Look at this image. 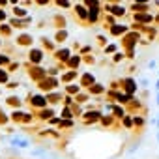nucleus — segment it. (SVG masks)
Instances as JSON below:
<instances>
[{"mask_svg": "<svg viewBox=\"0 0 159 159\" xmlns=\"http://www.w3.org/2000/svg\"><path fill=\"white\" fill-rule=\"evenodd\" d=\"M34 105H38V107H41V105H45V99L38 96V98H34Z\"/></svg>", "mask_w": 159, "mask_h": 159, "instance_id": "19", "label": "nucleus"}, {"mask_svg": "<svg viewBox=\"0 0 159 159\" xmlns=\"http://www.w3.org/2000/svg\"><path fill=\"white\" fill-rule=\"evenodd\" d=\"M122 124H124V127H133V120H131V116H124L122 118Z\"/></svg>", "mask_w": 159, "mask_h": 159, "instance_id": "13", "label": "nucleus"}, {"mask_svg": "<svg viewBox=\"0 0 159 159\" xmlns=\"http://www.w3.org/2000/svg\"><path fill=\"white\" fill-rule=\"evenodd\" d=\"M133 21H135L137 25L146 26V25L153 23V15H152V13H133Z\"/></svg>", "mask_w": 159, "mask_h": 159, "instance_id": "3", "label": "nucleus"}, {"mask_svg": "<svg viewBox=\"0 0 159 159\" xmlns=\"http://www.w3.org/2000/svg\"><path fill=\"white\" fill-rule=\"evenodd\" d=\"M157 107H159V92H157Z\"/></svg>", "mask_w": 159, "mask_h": 159, "instance_id": "31", "label": "nucleus"}, {"mask_svg": "<svg viewBox=\"0 0 159 159\" xmlns=\"http://www.w3.org/2000/svg\"><path fill=\"white\" fill-rule=\"evenodd\" d=\"M66 38H67V32H66V30H60V32L56 34V41H64Z\"/></svg>", "mask_w": 159, "mask_h": 159, "instance_id": "16", "label": "nucleus"}, {"mask_svg": "<svg viewBox=\"0 0 159 159\" xmlns=\"http://www.w3.org/2000/svg\"><path fill=\"white\" fill-rule=\"evenodd\" d=\"M98 41H99L101 45H105V43H107V38H105V36H98Z\"/></svg>", "mask_w": 159, "mask_h": 159, "instance_id": "24", "label": "nucleus"}, {"mask_svg": "<svg viewBox=\"0 0 159 159\" xmlns=\"http://www.w3.org/2000/svg\"><path fill=\"white\" fill-rule=\"evenodd\" d=\"M73 77H77V71H69V73H66V75L62 77V81H71Z\"/></svg>", "mask_w": 159, "mask_h": 159, "instance_id": "17", "label": "nucleus"}, {"mask_svg": "<svg viewBox=\"0 0 159 159\" xmlns=\"http://www.w3.org/2000/svg\"><path fill=\"white\" fill-rule=\"evenodd\" d=\"M56 56H58L60 60H69V51H67V49H62V51L56 52Z\"/></svg>", "mask_w": 159, "mask_h": 159, "instance_id": "12", "label": "nucleus"}, {"mask_svg": "<svg viewBox=\"0 0 159 159\" xmlns=\"http://www.w3.org/2000/svg\"><path fill=\"white\" fill-rule=\"evenodd\" d=\"M114 62H122L124 60V52H114V58H112Z\"/></svg>", "mask_w": 159, "mask_h": 159, "instance_id": "21", "label": "nucleus"}, {"mask_svg": "<svg viewBox=\"0 0 159 159\" xmlns=\"http://www.w3.org/2000/svg\"><path fill=\"white\" fill-rule=\"evenodd\" d=\"M120 84L124 86L125 94H127V96H131V98H133V94H137V90H139V86H137V81H135V79H131V77H125V79H122V81H120Z\"/></svg>", "mask_w": 159, "mask_h": 159, "instance_id": "1", "label": "nucleus"}, {"mask_svg": "<svg viewBox=\"0 0 159 159\" xmlns=\"http://www.w3.org/2000/svg\"><path fill=\"white\" fill-rule=\"evenodd\" d=\"M139 39H140V34H139V32H127L125 38H124V47H125L127 51H133Z\"/></svg>", "mask_w": 159, "mask_h": 159, "instance_id": "2", "label": "nucleus"}, {"mask_svg": "<svg viewBox=\"0 0 159 159\" xmlns=\"http://www.w3.org/2000/svg\"><path fill=\"white\" fill-rule=\"evenodd\" d=\"M157 71H159V69H157Z\"/></svg>", "mask_w": 159, "mask_h": 159, "instance_id": "32", "label": "nucleus"}, {"mask_svg": "<svg viewBox=\"0 0 159 159\" xmlns=\"http://www.w3.org/2000/svg\"><path fill=\"white\" fill-rule=\"evenodd\" d=\"M75 11H77V15L81 17V19H86L88 17V10L83 6V4H79V6H75Z\"/></svg>", "mask_w": 159, "mask_h": 159, "instance_id": "9", "label": "nucleus"}, {"mask_svg": "<svg viewBox=\"0 0 159 159\" xmlns=\"http://www.w3.org/2000/svg\"><path fill=\"white\" fill-rule=\"evenodd\" d=\"M86 98H88L86 94H83V96H77V99H79V103H84V101H86Z\"/></svg>", "mask_w": 159, "mask_h": 159, "instance_id": "23", "label": "nucleus"}, {"mask_svg": "<svg viewBox=\"0 0 159 159\" xmlns=\"http://www.w3.org/2000/svg\"><path fill=\"white\" fill-rule=\"evenodd\" d=\"M140 86H142V88H148V86H150V81H148L146 77H140Z\"/></svg>", "mask_w": 159, "mask_h": 159, "instance_id": "20", "label": "nucleus"}, {"mask_svg": "<svg viewBox=\"0 0 159 159\" xmlns=\"http://www.w3.org/2000/svg\"><path fill=\"white\" fill-rule=\"evenodd\" d=\"M114 51H116V45H114V43H112V45H107V47H105V52H114Z\"/></svg>", "mask_w": 159, "mask_h": 159, "instance_id": "22", "label": "nucleus"}, {"mask_svg": "<svg viewBox=\"0 0 159 159\" xmlns=\"http://www.w3.org/2000/svg\"><path fill=\"white\" fill-rule=\"evenodd\" d=\"M66 90H67L69 94H79V86H75V84H69Z\"/></svg>", "mask_w": 159, "mask_h": 159, "instance_id": "18", "label": "nucleus"}, {"mask_svg": "<svg viewBox=\"0 0 159 159\" xmlns=\"http://www.w3.org/2000/svg\"><path fill=\"white\" fill-rule=\"evenodd\" d=\"M88 92H90V94H101V92H105V88H103L101 84H94V86L88 88Z\"/></svg>", "mask_w": 159, "mask_h": 159, "instance_id": "11", "label": "nucleus"}, {"mask_svg": "<svg viewBox=\"0 0 159 159\" xmlns=\"http://www.w3.org/2000/svg\"><path fill=\"white\" fill-rule=\"evenodd\" d=\"M152 6H155V8H159V2H153V4H152Z\"/></svg>", "mask_w": 159, "mask_h": 159, "instance_id": "29", "label": "nucleus"}, {"mask_svg": "<svg viewBox=\"0 0 159 159\" xmlns=\"http://www.w3.org/2000/svg\"><path fill=\"white\" fill-rule=\"evenodd\" d=\"M157 144H159V129H157Z\"/></svg>", "mask_w": 159, "mask_h": 159, "instance_id": "30", "label": "nucleus"}, {"mask_svg": "<svg viewBox=\"0 0 159 159\" xmlns=\"http://www.w3.org/2000/svg\"><path fill=\"white\" fill-rule=\"evenodd\" d=\"M109 32H111V36H124V34L129 32V26H125V25H112V26H109Z\"/></svg>", "mask_w": 159, "mask_h": 159, "instance_id": "5", "label": "nucleus"}, {"mask_svg": "<svg viewBox=\"0 0 159 159\" xmlns=\"http://www.w3.org/2000/svg\"><path fill=\"white\" fill-rule=\"evenodd\" d=\"M155 122H157V127H159V114H157V118H155Z\"/></svg>", "mask_w": 159, "mask_h": 159, "instance_id": "28", "label": "nucleus"}, {"mask_svg": "<svg viewBox=\"0 0 159 159\" xmlns=\"http://www.w3.org/2000/svg\"><path fill=\"white\" fill-rule=\"evenodd\" d=\"M30 58H32L34 62H39V60H41V52H39V51H32V52H30Z\"/></svg>", "mask_w": 159, "mask_h": 159, "instance_id": "15", "label": "nucleus"}, {"mask_svg": "<svg viewBox=\"0 0 159 159\" xmlns=\"http://www.w3.org/2000/svg\"><path fill=\"white\" fill-rule=\"evenodd\" d=\"M155 66H157V60H150V62H148V67H150V69H153Z\"/></svg>", "mask_w": 159, "mask_h": 159, "instance_id": "25", "label": "nucleus"}, {"mask_svg": "<svg viewBox=\"0 0 159 159\" xmlns=\"http://www.w3.org/2000/svg\"><path fill=\"white\" fill-rule=\"evenodd\" d=\"M155 90L159 92V79H157V81H155Z\"/></svg>", "mask_w": 159, "mask_h": 159, "instance_id": "27", "label": "nucleus"}, {"mask_svg": "<svg viewBox=\"0 0 159 159\" xmlns=\"http://www.w3.org/2000/svg\"><path fill=\"white\" fill-rule=\"evenodd\" d=\"M131 10L135 11V13H150V10H152V4L150 2H144V4H131Z\"/></svg>", "mask_w": 159, "mask_h": 159, "instance_id": "6", "label": "nucleus"}, {"mask_svg": "<svg viewBox=\"0 0 159 159\" xmlns=\"http://www.w3.org/2000/svg\"><path fill=\"white\" fill-rule=\"evenodd\" d=\"M94 81H96V79H94V75H90V73H84L83 75V79H81V84L83 86H94Z\"/></svg>", "mask_w": 159, "mask_h": 159, "instance_id": "7", "label": "nucleus"}, {"mask_svg": "<svg viewBox=\"0 0 159 159\" xmlns=\"http://www.w3.org/2000/svg\"><path fill=\"white\" fill-rule=\"evenodd\" d=\"M131 120H133V125H135V127H144V125H146V118H144V116H140V114L133 116Z\"/></svg>", "mask_w": 159, "mask_h": 159, "instance_id": "8", "label": "nucleus"}, {"mask_svg": "<svg viewBox=\"0 0 159 159\" xmlns=\"http://www.w3.org/2000/svg\"><path fill=\"white\" fill-rule=\"evenodd\" d=\"M79 64H81V58H79V56L69 58V66H71V67H79Z\"/></svg>", "mask_w": 159, "mask_h": 159, "instance_id": "14", "label": "nucleus"}, {"mask_svg": "<svg viewBox=\"0 0 159 159\" xmlns=\"http://www.w3.org/2000/svg\"><path fill=\"white\" fill-rule=\"evenodd\" d=\"M112 112H114V116H116V118H120V120L125 116V109H124V107H120V105H112Z\"/></svg>", "mask_w": 159, "mask_h": 159, "instance_id": "10", "label": "nucleus"}, {"mask_svg": "<svg viewBox=\"0 0 159 159\" xmlns=\"http://www.w3.org/2000/svg\"><path fill=\"white\" fill-rule=\"evenodd\" d=\"M105 10L111 11V13L116 15V17H124V15H125V8L120 6V4H109V6H105Z\"/></svg>", "mask_w": 159, "mask_h": 159, "instance_id": "4", "label": "nucleus"}, {"mask_svg": "<svg viewBox=\"0 0 159 159\" xmlns=\"http://www.w3.org/2000/svg\"><path fill=\"white\" fill-rule=\"evenodd\" d=\"M153 23H155V25H157V28H159V13H157V15H153Z\"/></svg>", "mask_w": 159, "mask_h": 159, "instance_id": "26", "label": "nucleus"}]
</instances>
